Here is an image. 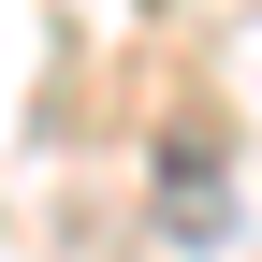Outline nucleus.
Masks as SVG:
<instances>
[{"label": "nucleus", "mask_w": 262, "mask_h": 262, "mask_svg": "<svg viewBox=\"0 0 262 262\" xmlns=\"http://www.w3.org/2000/svg\"><path fill=\"white\" fill-rule=\"evenodd\" d=\"M160 219H175V233H204V248L233 233V204H219V160H175V204H160Z\"/></svg>", "instance_id": "f257e3e1"}]
</instances>
